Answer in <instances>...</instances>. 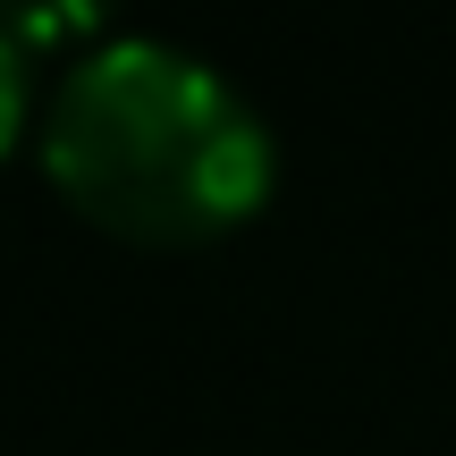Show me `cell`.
Here are the masks:
<instances>
[{
	"instance_id": "obj_1",
	"label": "cell",
	"mask_w": 456,
	"mask_h": 456,
	"mask_svg": "<svg viewBox=\"0 0 456 456\" xmlns=\"http://www.w3.org/2000/svg\"><path fill=\"white\" fill-rule=\"evenodd\" d=\"M43 161L127 237H212L271 195V127L212 60L161 34H110L60 77Z\"/></svg>"
},
{
	"instance_id": "obj_2",
	"label": "cell",
	"mask_w": 456,
	"mask_h": 456,
	"mask_svg": "<svg viewBox=\"0 0 456 456\" xmlns=\"http://www.w3.org/2000/svg\"><path fill=\"white\" fill-rule=\"evenodd\" d=\"M17 118H26V51H17V34L0 26V152H9Z\"/></svg>"
}]
</instances>
